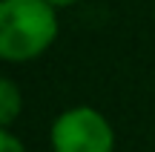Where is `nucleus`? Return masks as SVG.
Here are the masks:
<instances>
[{"mask_svg":"<svg viewBox=\"0 0 155 152\" xmlns=\"http://www.w3.org/2000/svg\"><path fill=\"white\" fill-rule=\"evenodd\" d=\"M58 37V9L46 0H0V57L29 63Z\"/></svg>","mask_w":155,"mask_h":152,"instance_id":"1","label":"nucleus"},{"mask_svg":"<svg viewBox=\"0 0 155 152\" xmlns=\"http://www.w3.org/2000/svg\"><path fill=\"white\" fill-rule=\"evenodd\" d=\"M49 144L52 152H115V129L104 112L81 103L52 121Z\"/></svg>","mask_w":155,"mask_h":152,"instance_id":"2","label":"nucleus"},{"mask_svg":"<svg viewBox=\"0 0 155 152\" xmlns=\"http://www.w3.org/2000/svg\"><path fill=\"white\" fill-rule=\"evenodd\" d=\"M23 112V92L12 78H0V126L12 129Z\"/></svg>","mask_w":155,"mask_h":152,"instance_id":"3","label":"nucleus"},{"mask_svg":"<svg viewBox=\"0 0 155 152\" xmlns=\"http://www.w3.org/2000/svg\"><path fill=\"white\" fill-rule=\"evenodd\" d=\"M0 152H26V144L12 129H0Z\"/></svg>","mask_w":155,"mask_h":152,"instance_id":"4","label":"nucleus"},{"mask_svg":"<svg viewBox=\"0 0 155 152\" xmlns=\"http://www.w3.org/2000/svg\"><path fill=\"white\" fill-rule=\"evenodd\" d=\"M49 6H55V9H63V6H72V3H78V0H46Z\"/></svg>","mask_w":155,"mask_h":152,"instance_id":"5","label":"nucleus"}]
</instances>
